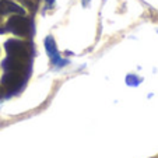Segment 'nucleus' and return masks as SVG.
<instances>
[{
  "instance_id": "nucleus-7",
  "label": "nucleus",
  "mask_w": 158,
  "mask_h": 158,
  "mask_svg": "<svg viewBox=\"0 0 158 158\" xmlns=\"http://www.w3.org/2000/svg\"><path fill=\"white\" fill-rule=\"evenodd\" d=\"M53 2H55V0H46V3H48V4H49V6H51V4H52V3H53Z\"/></svg>"
},
{
  "instance_id": "nucleus-5",
  "label": "nucleus",
  "mask_w": 158,
  "mask_h": 158,
  "mask_svg": "<svg viewBox=\"0 0 158 158\" xmlns=\"http://www.w3.org/2000/svg\"><path fill=\"white\" fill-rule=\"evenodd\" d=\"M45 48H46V52L49 53V56L57 62L59 60V55H57V51H56V45H55V41L52 36H48V38L45 39Z\"/></svg>"
},
{
  "instance_id": "nucleus-6",
  "label": "nucleus",
  "mask_w": 158,
  "mask_h": 158,
  "mask_svg": "<svg viewBox=\"0 0 158 158\" xmlns=\"http://www.w3.org/2000/svg\"><path fill=\"white\" fill-rule=\"evenodd\" d=\"M20 2H21V3H24L25 6L30 7V9H32V7H34V3H32V2H30V0H20Z\"/></svg>"
},
{
  "instance_id": "nucleus-4",
  "label": "nucleus",
  "mask_w": 158,
  "mask_h": 158,
  "mask_svg": "<svg viewBox=\"0 0 158 158\" xmlns=\"http://www.w3.org/2000/svg\"><path fill=\"white\" fill-rule=\"evenodd\" d=\"M0 13H2V14H7V13L24 14V9H21L20 6L11 3L9 0H3V2H0Z\"/></svg>"
},
{
  "instance_id": "nucleus-3",
  "label": "nucleus",
  "mask_w": 158,
  "mask_h": 158,
  "mask_svg": "<svg viewBox=\"0 0 158 158\" xmlns=\"http://www.w3.org/2000/svg\"><path fill=\"white\" fill-rule=\"evenodd\" d=\"M23 81V77L18 72H6V74L2 78V84L7 88H13V87H18Z\"/></svg>"
},
{
  "instance_id": "nucleus-1",
  "label": "nucleus",
  "mask_w": 158,
  "mask_h": 158,
  "mask_svg": "<svg viewBox=\"0 0 158 158\" xmlns=\"http://www.w3.org/2000/svg\"><path fill=\"white\" fill-rule=\"evenodd\" d=\"M7 30L11 31V32L15 34V35L25 36L30 34L31 24H30V21H28L25 17H23L21 14L13 15V17L9 20V23H7Z\"/></svg>"
},
{
  "instance_id": "nucleus-2",
  "label": "nucleus",
  "mask_w": 158,
  "mask_h": 158,
  "mask_svg": "<svg viewBox=\"0 0 158 158\" xmlns=\"http://www.w3.org/2000/svg\"><path fill=\"white\" fill-rule=\"evenodd\" d=\"M7 53H9L10 57H14V59H20L24 62V59L28 56L27 49H25V45L20 41H15V39H10V41L6 42L4 45Z\"/></svg>"
}]
</instances>
